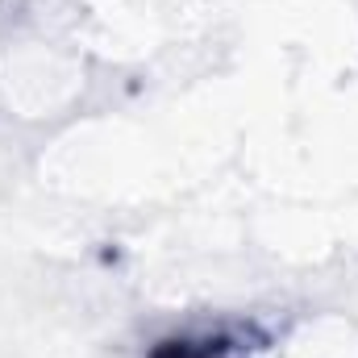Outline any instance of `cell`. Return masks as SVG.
<instances>
[{"mask_svg":"<svg viewBox=\"0 0 358 358\" xmlns=\"http://www.w3.org/2000/svg\"><path fill=\"white\" fill-rule=\"evenodd\" d=\"M159 358H225L221 355V346H176V350H167V355H159Z\"/></svg>","mask_w":358,"mask_h":358,"instance_id":"1","label":"cell"}]
</instances>
